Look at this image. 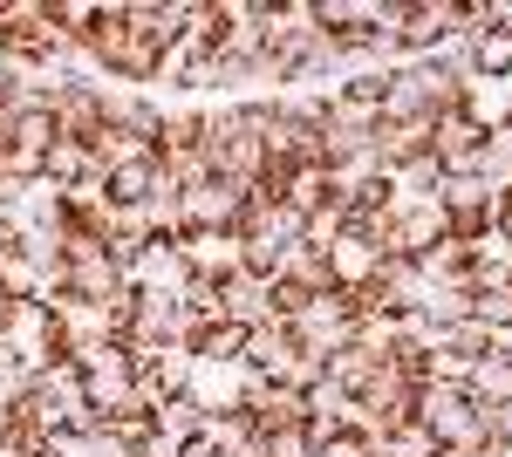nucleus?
Returning a JSON list of instances; mask_svg holds the SVG:
<instances>
[{
	"instance_id": "obj_1",
	"label": "nucleus",
	"mask_w": 512,
	"mask_h": 457,
	"mask_svg": "<svg viewBox=\"0 0 512 457\" xmlns=\"http://www.w3.org/2000/svg\"><path fill=\"white\" fill-rule=\"evenodd\" d=\"M48 116H55V137H76V144H89V137L110 123V82H96V76H62V82H48Z\"/></svg>"
},
{
	"instance_id": "obj_2",
	"label": "nucleus",
	"mask_w": 512,
	"mask_h": 457,
	"mask_svg": "<svg viewBox=\"0 0 512 457\" xmlns=\"http://www.w3.org/2000/svg\"><path fill=\"white\" fill-rule=\"evenodd\" d=\"M130 376H137V396H144V410H158L171 396H185L198 376V355L192 348H151V355H130Z\"/></svg>"
},
{
	"instance_id": "obj_3",
	"label": "nucleus",
	"mask_w": 512,
	"mask_h": 457,
	"mask_svg": "<svg viewBox=\"0 0 512 457\" xmlns=\"http://www.w3.org/2000/svg\"><path fill=\"white\" fill-rule=\"evenodd\" d=\"M431 157L444 164V178H485V130L472 116H437L431 123Z\"/></svg>"
},
{
	"instance_id": "obj_4",
	"label": "nucleus",
	"mask_w": 512,
	"mask_h": 457,
	"mask_svg": "<svg viewBox=\"0 0 512 457\" xmlns=\"http://www.w3.org/2000/svg\"><path fill=\"white\" fill-rule=\"evenodd\" d=\"M123 287H130V267H123V260H110V253H96V260H76V267H62L48 294H76V301L110 307Z\"/></svg>"
},
{
	"instance_id": "obj_5",
	"label": "nucleus",
	"mask_w": 512,
	"mask_h": 457,
	"mask_svg": "<svg viewBox=\"0 0 512 457\" xmlns=\"http://www.w3.org/2000/svg\"><path fill=\"white\" fill-rule=\"evenodd\" d=\"M390 212H396L390 253H410V260H424L437 239H451V219H444V205H437V198H417V205H396V198H390Z\"/></svg>"
},
{
	"instance_id": "obj_6",
	"label": "nucleus",
	"mask_w": 512,
	"mask_h": 457,
	"mask_svg": "<svg viewBox=\"0 0 512 457\" xmlns=\"http://www.w3.org/2000/svg\"><path fill=\"white\" fill-rule=\"evenodd\" d=\"M417 423L431 430L437 444H451V437L472 423V396H465V382H424V389H417Z\"/></svg>"
},
{
	"instance_id": "obj_7",
	"label": "nucleus",
	"mask_w": 512,
	"mask_h": 457,
	"mask_svg": "<svg viewBox=\"0 0 512 457\" xmlns=\"http://www.w3.org/2000/svg\"><path fill=\"white\" fill-rule=\"evenodd\" d=\"M369 287H376V294H390V307L410 321V314L424 307V294H431V273H424V260H410V253H383Z\"/></svg>"
},
{
	"instance_id": "obj_8",
	"label": "nucleus",
	"mask_w": 512,
	"mask_h": 457,
	"mask_svg": "<svg viewBox=\"0 0 512 457\" xmlns=\"http://www.w3.org/2000/svg\"><path fill=\"white\" fill-rule=\"evenodd\" d=\"M123 28L171 55L185 41V0H123Z\"/></svg>"
},
{
	"instance_id": "obj_9",
	"label": "nucleus",
	"mask_w": 512,
	"mask_h": 457,
	"mask_svg": "<svg viewBox=\"0 0 512 457\" xmlns=\"http://www.w3.org/2000/svg\"><path fill=\"white\" fill-rule=\"evenodd\" d=\"M178 253H185V267L205 273V280H233V273L246 267L239 232H185V239H178Z\"/></svg>"
},
{
	"instance_id": "obj_10",
	"label": "nucleus",
	"mask_w": 512,
	"mask_h": 457,
	"mask_svg": "<svg viewBox=\"0 0 512 457\" xmlns=\"http://www.w3.org/2000/svg\"><path fill=\"white\" fill-rule=\"evenodd\" d=\"M219 307H226V321H239V328H267V321H274V280L239 267L233 280L219 287Z\"/></svg>"
},
{
	"instance_id": "obj_11",
	"label": "nucleus",
	"mask_w": 512,
	"mask_h": 457,
	"mask_svg": "<svg viewBox=\"0 0 512 457\" xmlns=\"http://www.w3.org/2000/svg\"><path fill=\"white\" fill-rule=\"evenodd\" d=\"M376 260H383V253H376L369 239L342 232V239L328 246V280H335V287H369V280H376Z\"/></svg>"
},
{
	"instance_id": "obj_12",
	"label": "nucleus",
	"mask_w": 512,
	"mask_h": 457,
	"mask_svg": "<svg viewBox=\"0 0 512 457\" xmlns=\"http://www.w3.org/2000/svg\"><path fill=\"white\" fill-rule=\"evenodd\" d=\"M198 144H205V103H164V123H158V157L198 151Z\"/></svg>"
},
{
	"instance_id": "obj_13",
	"label": "nucleus",
	"mask_w": 512,
	"mask_h": 457,
	"mask_svg": "<svg viewBox=\"0 0 512 457\" xmlns=\"http://www.w3.org/2000/svg\"><path fill=\"white\" fill-rule=\"evenodd\" d=\"M465 396L472 403H512V348L499 342L492 355H478L472 376H465Z\"/></svg>"
},
{
	"instance_id": "obj_14",
	"label": "nucleus",
	"mask_w": 512,
	"mask_h": 457,
	"mask_svg": "<svg viewBox=\"0 0 512 457\" xmlns=\"http://www.w3.org/2000/svg\"><path fill=\"white\" fill-rule=\"evenodd\" d=\"M274 280H287V287H301L308 301H321V294H335V280H328V253H315V246H287L280 253V273Z\"/></svg>"
},
{
	"instance_id": "obj_15",
	"label": "nucleus",
	"mask_w": 512,
	"mask_h": 457,
	"mask_svg": "<svg viewBox=\"0 0 512 457\" xmlns=\"http://www.w3.org/2000/svg\"><path fill=\"white\" fill-rule=\"evenodd\" d=\"M192 396L205 403V417H219V410H239V396H246V369H212V362H198Z\"/></svg>"
},
{
	"instance_id": "obj_16",
	"label": "nucleus",
	"mask_w": 512,
	"mask_h": 457,
	"mask_svg": "<svg viewBox=\"0 0 512 457\" xmlns=\"http://www.w3.org/2000/svg\"><path fill=\"white\" fill-rule=\"evenodd\" d=\"M158 178H164L158 157H130V164H117V171H110V205H151Z\"/></svg>"
},
{
	"instance_id": "obj_17",
	"label": "nucleus",
	"mask_w": 512,
	"mask_h": 457,
	"mask_svg": "<svg viewBox=\"0 0 512 457\" xmlns=\"http://www.w3.org/2000/svg\"><path fill=\"white\" fill-rule=\"evenodd\" d=\"M0 294H7V301H41V294H48V267L28 260L21 246L0 253Z\"/></svg>"
},
{
	"instance_id": "obj_18",
	"label": "nucleus",
	"mask_w": 512,
	"mask_h": 457,
	"mask_svg": "<svg viewBox=\"0 0 512 457\" xmlns=\"http://www.w3.org/2000/svg\"><path fill=\"white\" fill-rule=\"evenodd\" d=\"M260 171H267V144L260 137H233L212 157V178H233V185H260Z\"/></svg>"
},
{
	"instance_id": "obj_19",
	"label": "nucleus",
	"mask_w": 512,
	"mask_h": 457,
	"mask_svg": "<svg viewBox=\"0 0 512 457\" xmlns=\"http://www.w3.org/2000/svg\"><path fill=\"white\" fill-rule=\"evenodd\" d=\"M465 48H472L478 82H512V35L506 28H485V35H472Z\"/></svg>"
},
{
	"instance_id": "obj_20",
	"label": "nucleus",
	"mask_w": 512,
	"mask_h": 457,
	"mask_svg": "<svg viewBox=\"0 0 512 457\" xmlns=\"http://www.w3.org/2000/svg\"><path fill=\"white\" fill-rule=\"evenodd\" d=\"M376 369H383V362H376V355H369V348H335V355H328V382H335V389H342V396H362V389H369V382H376Z\"/></svg>"
},
{
	"instance_id": "obj_21",
	"label": "nucleus",
	"mask_w": 512,
	"mask_h": 457,
	"mask_svg": "<svg viewBox=\"0 0 512 457\" xmlns=\"http://www.w3.org/2000/svg\"><path fill=\"white\" fill-rule=\"evenodd\" d=\"M506 110H512V82H472V89H465V116H472L485 137L506 123Z\"/></svg>"
},
{
	"instance_id": "obj_22",
	"label": "nucleus",
	"mask_w": 512,
	"mask_h": 457,
	"mask_svg": "<svg viewBox=\"0 0 512 457\" xmlns=\"http://www.w3.org/2000/svg\"><path fill=\"white\" fill-rule=\"evenodd\" d=\"M151 417H158V437H171V444H185V437H198V430H205V403H198L192 389H185V396H171V403H158Z\"/></svg>"
},
{
	"instance_id": "obj_23",
	"label": "nucleus",
	"mask_w": 512,
	"mask_h": 457,
	"mask_svg": "<svg viewBox=\"0 0 512 457\" xmlns=\"http://www.w3.org/2000/svg\"><path fill=\"white\" fill-rule=\"evenodd\" d=\"M417 321H424V328H458V321H472V294H465V287H431V294H424V307H417Z\"/></svg>"
},
{
	"instance_id": "obj_24",
	"label": "nucleus",
	"mask_w": 512,
	"mask_h": 457,
	"mask_svg": "<svg viewBox=\"0 0 512 457\" xmlns=\"http://www.w3.org/2000/svg\"><path fill=\"white\" fill-rule=\"evenodd\" d=\"M82 171H89V144H76V137H55V144H48V157H41V178L69 191Z\"/></svg>"
},
{
	"instance_id": "obj_25",
	"label": "nucleus",
	"mask_w": 512,
	"mask_h": 457,
	"mask_svg": "<svg viewBox=\"0 0 512 457\" xmlns=\"http://www.w3.org/2000/svg\"><path fill=\"white\" fill-rule=\"evenodd\" d=\"M239 355H246V328H239V321H212L205 342H198V362H212V369H239Z\"/></svg>"
},
{
	"instance_id": "obj_26",
	"label": "nucleus",
	"mask_w": 512,
	"mask_h": 457,
	"mask_svg": "<svg viewBox=\"0 0 512 457\" xmlns=\"http://www.w3.org/2000/svg\"><path fill=\"white\" fill-rule=\"evenodd\" d=\"M437 348L444 355H458V362H478V355H492L499 335L485 328V321H458V328H437Z\"/></svg>"
},
{
	"instance_id": "obj_27",
	"label": "nucleus",
	"mask_w": 512,
	"mask_h": 457,
	"mask_svg": "<svg viewBox=\"0 0 512 457\" xmlns=\"http://www.w3.org/2000/svg\"><path fill=\"white\" fill-rule=\"evenodd\" d=\"M48 144H55V116L48 110H14V144H7V151L48 157Z\"/></svg>"
},
{
	"instance_id": "obj_28",
	"label": "nucleus",
	"mask_w": 512,
	"mask_h": 457,
	"mask_svg": "<svg viewBox=\"0 0 512 457\" xmlns=\"http://www.w3.org/2000/svg\"><path fill=\"white\" fill-rule=\"evenodd\" d=\"M205 437H212L219 457H233L239 444H253V417L246 410H219V417H205Z\"/></svg>"
},
{
	"instance_id": "obj_29",
	"label": "nucleus",
	"mask_w": 512,
	"mask_h": 457,
	"mask_svg": "<svg viewBox=\"0 0 512 457\" xmlns=\"http://www.w3.org/2000/svg\"><path fill=\"white\" fill-rule=\"evenodd\" d=\"M472 321H485L499 342L512 335V287L499 280V287H485V294H472Z\"/></svg>"
},
{
	"instance_id": "obj_30",
	"label": "nucleus",
	"mask_w": 512,
	"mask_h": 457,
	"mask_svg": "<svg viewBox=\"0 0 512 457\" xmlns=\"http://www.w3.org/2000/svg\"><path fill=\"white\" fill-rule=\"evenodd\" d=\"M383 451H390V457H437V451H444V444H437L431 430H424V423L410 417V423H396L390 437H383Z\"/></svg>"
},
{
	"instance_id": "obj_31",
	"label": "nucleus",
	"mask_w": 512,
	"mask_h": 457,
	"mask_svg": "<svg viewBox=\"0 0 512 457\" xmlns=\"http://www.w3.org/2000/svg\"><path fill=\"white\" fill-rule=\"evenodd\" d=\"M110 437H117L123 451H137V444L158 437V417H151V410H123V417H110Z\"/></svg>"
},
{
	"instance_id": "obj_32",
	"label": "nucleus",
	"mask_w": 512,
	"mask_h": 457,
	"mask_svg": "<svg viewBox=\"0 0 512 457\" xmlns=\"http://www.w3.org/2000/svg\"><path fill=\"white\" fill-rule=\"evenodd\" d=\"M164 171H171V185H178V191H198L205 178H212V157H205V151H178V157H164Z\"/></svg>"
},
{
	"instance_id": "obj_33",
	"label": "nucleus",
	"mask_w": 512,
	"mask_h": 457,
	"mask_svg": "<svg viewBox=\"0 0 512 457\" xmlns=\"http://www.w3.org/2000/svg\"><path fill=\"white\" fill-rule=\"evenodd\" d=\"M178 457H219V451H212V437L198 430V437H185V444H178Z\"/></svg>"
},
{
	"instance_id": "obj_34",
	"label": "nucleus",
	"mask_w": 512,
	"mask_h": 457,
	"mask_svg": "<svg viewBox=\"0 0 512 457\" xmlns=\"http://www.w3.org/2000/svg\"><path fill=\"white\" fill-rule=\"evenodd\" d=\"M14 246H21V232H14V219H7V212H0V253H14Z\"/></svg>"
},
{
	"instance_id": "obj_35",
	"label": "nucleus",
	"mask_w": 512,
	"mask_h": 457,
	"mask_svg": "<svg viewBox=\"0 0 512 457\" xmlns=\"http://www.w3.org/2000/svg\"><path fill=\"white\" fill-rule=\"evenodd\" d=\"M35 457H82V451H69V444H48V451H35Z\"/></svg>"
},
{
	"instance_id": "obj_36",
	"label": "nucleus",
	"mask_w": 512,
	"mask_h": 457,
	"mask_svg": "<svg viewBox=\"0 0 512 457\" xmlns=\"http://www.w3.org/2000/svg\"><path fill=\"white\" fill-rule=\"evenodd\" d=\"M0 457H28V451H14V444H7V437H0Z\"/></svg>"
}]
</instances>
